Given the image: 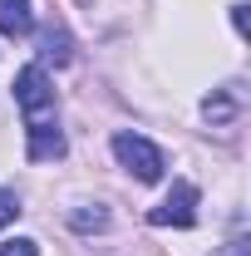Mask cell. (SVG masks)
<instances>
[{
  "label": "cell",
  "instance_id": "11",
  "mask_svg": "<svg viewBox=\"0 0 251 256\" xmlns=\"http://www.w3.org/2000/svg\"><path fill=\"white\" fill-rule=\"evenodd\" d=\"M222 256H246V242H232V246H226Z\"/></svg>",
  "mask_w": 251,
  "mask_h": 256
},
{
  "label": "cell",
  "instance_id": "9",
  "mask_svg": "<svg viewBox=\"0 0 251 256\" xmlns=\"http://www.w3.org/2000/svg\"><path fill=\"white\" fill-rule=\"evenodd\" d=\"M0 256H40V242H30V236H15V242H0Z\"/></svg>",
  "mask_w": 251,
  "mask_h": 256
},
{
  "label": "cell",
  "instance_id": "7",
  "mask_svg": "<svg viewBox=\"0 0 251 256\" xmlns=\"http://www.w3.org/2000/svg\"><path fill=\"white\" fill-rule=\"evenodd\" d=\"M69 222L79 226V232H104V226H108V212H104V207H94V212H74Z\"/></svg>",
  "mask_w": 251,
  "mask_h": 256
},
{
  "label": "cell",
  "instance_id": "3",
  "mask_svg": "<svg viewBox=\"0 0 251 256\" xmlns=\"http://www.w3.org/2000/svg\"><path fill=\"white\" fill-rule=\"evenodd\" d=\"M153 226H192L197 222V188L192 182H172V192L148 212Z\"/></svg>",
  "mask_w": 251,
  "mask_h": 256
},
{
  "label": "cell",
  "instance_id": "5",
  "mask_svg": "<svg viewBox=\"0 0 251 256\" xmlns=\"http://www.w3.org/2000/svg\"><path fill=\"white\" fill-rule=\"evenodd\" d=\"M236 108H242V94H236V84H226L222 94H212L202 104V114L212 118V124H226V118H236Z\"/></svg>",
  "mask_w": 251,
  "mask_h": 256
},
{
  "label": "cell",
  "instance_id": "6",
  "mask_svg": "<svg viewBox=\"0 0 251 256\" xmlns=\"http://www.w3.org/2000/svg\"><path fill=\"white\" fill-rule=\"evenodd\" d=\"M40 54H44V60H54V64H69V60H74V44H69V34H64V30L50 25V30L40 34Z\"/></svg>",
  "mask_w": 251,
  "mask_h": 256
},
{
  "label": "cell",
  "instance_id": "8",
  "mask_svg": "<svg viewBox=\"0 0 251 256\" xmlns=\"http://www.w3.org/2000/svg\"><path fill=\"white\" fill-rule=\"evenodd\" d=\"M15 217H20V197H15L10 188H0V232L15 222Z\"/></svg>",
  "mask_w": 251,
  "mask_h": 256
},
{
  "label": "cell",
  "instance_id": "2",
  "mask_svg": "<svg viewBox=\"0 0 251 256\" xmlns=\"http://www.w3.org/2000/svg\"><path fill=\"white\" fill-rule=\"evenodd\" d=\"M114 158L124 162L138 182H162V168H168L162 153H158L143 133H118V138H114Z\"/></svg>",
  "mask_w": 251,
  "mask_h": 256
},
{
  "label": "cell",
  "instance_id": "10",
  "mask_svg": "<svg viewBox=\"0 0 251 256\" xmlns=\"http://www.w3.org/2000/svg\"><path fill=\"white\" fill-rule=\"evenodd\" d=\"M232 25H236V34H246V5H232Z\"/></svg>",
  "mask_w": 251,
  "mask_h": 256
},
{
  "label": "cell",
  "instance_id": "1",
  "mask_svg": "<svg viewBox=\"0 0 251 256\" xmlns=\"http://www.w3.org/2000/svg\"><path fill=\"white\" fill-rule=\"evenodd\" d=\"M15 104H20L25 128H30V158L34 162L64 158V133H60V118H54V89H50L40 64H25L15 74Z\"/></svg>",
  "mask_w": 251,
  "mask_h": 256
},
{
  "label": "cell",
  "instance_id": "4",
  "mask_svg": "<svg viewBox=\"0 0 251 256\" xmlns=\"http://www.w3.org/2000/svg\"><path fill=\"white\" fill-rule=\"evenodd\" d=\"M30 30H34L30 0H0V34H30Z\"/></svg>",
  "mask_w": 251,
  "mask_h": 256
}]
</instances>
